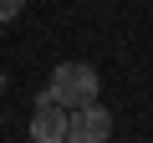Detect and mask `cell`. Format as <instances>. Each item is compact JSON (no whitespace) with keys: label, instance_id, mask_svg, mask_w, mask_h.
I'll return each instance as SVG.
<instances>
[{"label":"cell","instance_id":"1","mask_svg":"<svg viewBox=\"0 0 153 143\" xmlns=\"http://www.w3.org/2000/svg\"><path fill=\"white\" fill-rule=\"evenodd\" d=\"M46 92L71 112V107H82V102H97L102 77H97V66H87V61H61V66L51 72V87H46Z\"/></svg>","mask_w":153,"mask_h":143},{"label":"cell","instance_id":"2","mask_svg":"<svg viewBox=\"0 0 153 143\" xmlns=\"http://www.w3.org/2000/svg\"><path fill=\"white\" fill-rule=\"evenodd\" d=\"M112 138V112L97 107V102H82L66 112V143H102Z\"/></svg>","mask_w":153,"mask_h":143},{"label":"cell","instance_id":"3","mask_svg":"<svg viewBox=\"0 0 153 143\" xmlns=\"http://www.w3.org/2000/svg\"><path fill=\"white\" fill-rule=\"evenodd\" d=\"M31 138L36 143H66V107L51 92H41V102L31 112Z\"/></svg>","mask_w":153,"mask_h":143},{"label":"cell","instance_id":"4","mask_svg":"<svg viewBox=\"0 0 153 143\" xmlns=\"http://www.w3.org/2000/svg\"><path fill=\"white\" fill-rule=\"evenodd\" d=\"M21 10H26V0H0V21H16Z\"/></svg>","mask_w":153,"mask_h":143},{"label":"cell","instance_id":"5","mask_svg":"<svg viewBox=\"0 0 153 143\" xmlns=\"http://www.w3.org/2000/svg\"><path fill=\"white\" fill-rule=\"evenodd\" d=\"M0 92H5V72H0Z\"/></svg>","mask_w":153,"mask_h":143}]
</instances>
